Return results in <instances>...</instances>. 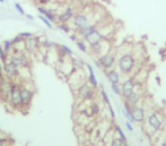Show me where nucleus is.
Instances as JSON below:
<instances>
[{
	"instance_id": "f257e3e1",
	"label": "nucleus",
	"mask_w": 166,
	"mask_h": 146,
	"mask_svg": "<svg viewBox=\"0 0 166 146\" xmlns=\"http://www.w3.org/2000/svg\"><path fill=\"white\" fill-rule=\"evenodd\" d=\"M137 64V58L132 52H121L118 54L116 68L123 76H130L133 74Z\"/></svg>"
},
{
	"instance_id": "f03ea898",
	"label": "nucleus",
	"mask_w": 166,
	"mask_h": 146,
	"mask_svg": "<svg viewBox=\"0 0 166 146\" xmlns=\"http://www.w3.org/2000/svg\"><path fill=\"white\" fill-rule=\"evenodd\" d=\"M146 127L151 134H156L158 131L163 129L164 125H165V118L162 112H158L157 110H151L148 115L146 117Z\"/></svg>"
},
{
	"instance_id": "7ed1b4c3",
	"label": "nucleus",
	"mask_w": 166,
	"mask_h": 146,
	"mask_svg": "<svg viewBox=\"0 0 166 146\" xmlns=\"http://www.w3.org/2000/svg\"><path fill=\"white\" fill-rule=\"evenodd\" d=\"M7 103L11 106L13 110H22V94H20V82L11 81V90H10L9 97Z\"/></svg>"
},
{
	"instance_id": "20e7f679",
	"label": "nucleus",
	"mask_w": 166,
	"mask_h": 146,
	"mask_svg": "<svg viewBox=\"0 0 166 146\" xmlns=\"http://www.w3.org/2000/svg\"><path fill=\"white\" fill-rule=\"evenodd\" d=\"M116 59H118V54L115 51H109V52L104 53L101 57L95 59V65L97 68L103 69L104 72H107L110 69L114 68L116 66Z\"/></svg>"
},
{
	"instance_id": "39448f33",
	"label": "nucleus",
	"mask_w": 166,
	"mask_h": 146,
	"mask_svg": "<svg viewBox=\"0 0 166 146\" xmlns=\"http://www.w3.org/2000/svg\"><path fill=\"white\" fill-rule=\"evenodd\" d=\"M20 94H22V102L23 106L20 111L24 113H27L33 102V99L35 97V90L32 88L29 85H25L23 82H20Z\"/></svg>"
},
{
	"instance_id": "423d86ee",
	"label": "nucleus",
	"mask_w": 166,
	"mask_h": 146,
	"mask_svg": "<svg viewBox=\"0 0 166 146\" xmlns=\"http://www.w3.org/2000/svg\"><path fill=\"white\" fill-rule=\"evenodd\" d=\"M2 72L6 76L7 79L9 81H17L19 82V77H20V69L10 61L9 59L7 61L2 62Z\"/></svg>"
},
{
	"instance_id": "0eeeda50",
	"label": "nucleus",
	"mask_w": 166,
	"mask_h": 146,
	"mask_svg": "<svg viewBox=\"0 0 166 146\" xmlns=\"http://www.w3.org/2000/svg\"><path fill=\"white\" fill-rule=\"evenodd\" d=\"M92 23L91 17L87 12H77L74 16V18L71 19V27L75 28V31L83 28L85 26H87Z\"/></svg>"
},
{
	"instance_id": "6e6552de",
	"label": "nucleus",
	"mask_w": 166,
	"mask_h": 146,
	"mask_svg": "<svg viewBox=\"0 0 166 146\" xmlns=\"http://www.w3.org/2000/svg\"><path fill=\"white\" fill-rule=\"evenodd\" d=\"M8 59L10 61L15 64L19 69H24V68H29L31 66V59H29V56L28 53H26L25 51L18 53V54H10Z\"/></svg>"
},
{
	"instance_id": "1a4fd4ad",
	"label": "nucleus",
	"mask_w": 166,
	"mask_h": 146,
	"mask_svg": "<svg viewBox=\"0 0 166 146\" xmlns=\"http://www.w3.org/2000/svg\"><path fill=\"white\" fill-rule=\"evenodd\" d=\"M109 41H110L109 39H105V40L101 41V42H98V43L88 45V53H89L92 57H96V58H98V57H101L102 54H104V53L109 52L111 48L109 47V45H107V47L105 45Z\"/></svg>"
},
{
	"instance_id": "9d476101",
	"label": "nucleus",
	"mask_w": 166,
	"mask_h": 146,
	"mask_svg": "<svg viewBox=\"0 0 166 146\" xmlns=\"http://www.w3.org/2000/svg\"><path fill=\"white\" fill-rule=\"evenodd\" d=\"M105 39H107V35L104 33L103 28H101V27L95 28L94 31H92L87 36L84 37V40L86 41V43H87L88 45L98 43V42L105 40Z\"/></svg>"
},
{
	"instance_id": "9b49d317",
	"label": "nucleus",
	"mask_w": 166,
	"mask_h": 146,
	"mask_svg": "<svg viewBox=\"0 0 166 146\" xmlns=\"http://www.w3.org/2000/svg\"><path fill=\"white\" fill-rule=\"evenodd\" d=\"M78 95L84 101H89L91 102V101L95 100V97H96V92H95V88H93L89 84L83 83L78 87Z\"/></svg>"
},
{
	"instance_id": "f8f14e48",
	"label": "nucleus",
	"mask_w": 166,
	"mask_h": 146,
	"mask_svg": "<svg viewBox=\"0 0 166 146\" xmlns=\"http://www.w3.org/2000/svg\"><path fill=\"white\" fill-rule=\"evenodd\" d=\"M24 45V51L26 53H36L38 51V48L41 47V39L36 36L29 37V39H25L23 42Z\"/></svg>"
},
{
	"instance_id": "ddd939ff",
	"label": "nucleus",
	"mask_w": 166,
	"mask_h": 146,
	"mask_svg": "<svg viewBox=\"0 0 166 146\" xmlns=\"http://www.w3.org/2000/svg\"><path fill=\"white\" fill-rule=\"evenodd\" d=\"M136 86H137V85H136L135 79L131 77H127L124 81L121 82L120 88H121V97H122V99L124 100L127 97H129V95L135 91Z\"/></svg>"
},
{
	"instance_id": "4468645a",
	"label": "nucleus",
	"mask_w": 166,
	"mask_h": 146,
	"mask_svg": "<svg viewBox=\"0 0 166 146\" xmlns=\"http://www.w3.org/2000/svg\"><path fill=\"white\" fill-rule=\"evenodd\" d=\"M76 12L77 10L74 6H67L60 14H58L56 23H70Z\"/></svg>"
},
{
	"instance_id": "2eb2a0df",
	"label": "nucleus",
	"mask_w": 166,
	"mask_h": 146,
	"mask_svg": "<svg viewBox=\"0 0 166 146\" xmlns=\"http://www.w3.org/2000/svg\"><path fill=\"white\" fill-rule=\"evenodd\" d=\"M132 115H133L135 122H137V124H145L147 115H146V109L142 106L138 104V106H132Z\"/></svg>"
},
{
	"instance_id": "dca6fc26",
	"label": "nucleus",
	"mask_w": 166,
	"mask_h": 146,
	"mask_svg": "<svg viewBox=\"0 0 166 146\" xmlns=\"http://www.w3.org/2000/svg\"><path fill=\"white\" fill-rule=\"evenodd\" d=\"M104 73L106 75L107 81L110 82L111 84H121V82H122V75L120 74V72L118 69L112 68Z\"/></svg>"
},
{
	"instance_id": "f3484780",
	"label": "nucleus",
	"mask_w": 166,
	"mask_h": 146,
	"mask_svg": "<svg viewBox=\"0 0 166 146\" xmlns=\"http://www.w3.org/2000/svg\"><path fill=\"white\" fill-rule=\"evenodd\" d=\"M38 14L40 15H43L44 17H47L51 23H56V17H58V14L53 10L49 9V8H45L43 6H38L36 7Z\"/></svg>"
},
{
	"instance_id": "a211bd4d",
	"label": "nucleus",
	"mask_w": 166,
	"mask_h": 146,
	"mask_svg": "<svg viewBox=\"0 0 166 146\" xmlns=\"http://www.w3.org/2000/svg\"><path fill=\"white\" fill-rule=\"evenodd\" d=\"M10 90H11V81L7 79V81L0 86V99L2 100L3 102H7V101H8Z\"/></svg>"
},
{
	"instance_id": "6ab92c4d",
	"label": "nucleus",
	"mask_w": 166,
	"mask_h": 146,
	"mask_svg": "<svg viewBox=\"0 0 166 146\" xmlns=\"http://www.w3.org/2000/svg\"><path fill=\"white\" fill-rule=\"evenodd\" d=\"M97 27H98V25H97L96 23H91V24L87 25V26H85V27L79 28V30L75 31V33L78 35L80 39H84L85 36H87L92 31H94L95 28H97Z\"/></svg>"
},
{
	"instance_id": "aec40b11",
	"label": "nucleus",
	"mask_w": 166,
	"mask_h": 146,
	"mask_svg": "<svg viewBox=\"0 0 166 146\" xmlns=\"http://www.w3.org/2000/svg\"><path fill=\"white\" fill-rule=\"evenodd\" d=\"M121 111H122V115H124V118L127 119V121L135 124V119H133V115H132V106L124 100H123V109Z\"/></svg>"
},
{
	"instance_id": "412c9836",
	"label": "nucleus",
	"mask_w": 166,
	"mask_h": 146,
	"mask_svg": "<svg viewBox=\"0 0 166 146\" xmlns=\"http://www.w3.org/2000/svg\"><path fill=\"white\" fill-rule=\"evenodd\" d=\"M124 101H127L131 106H138L141 102V93L140 92H137V91H133L129 97H125Z\"/></svg>"
},
{
	"instance_id": "4be33fe9",
	"label": "nucleus",
	"mask_w": 166,
	"mask_h": 146,
	"mask_svg": "<svg viewBox=\"0 0 166 146\" xmlns=\"http://www.w3.org/2000/svg\"><path fill=\"white\" fill-rule=\"evenodd\" d=\"M86 67H87V70L89 73V76H88V84L91 85L93 88H98V81H97L96 76H95V73L93 70V67L89 64H86Z\"/></svg>"
},
{
	"instance_id": "5701e85b",
	"label": "nucleus",
	"mask_w": 166,
	"mask_h": 146,
	"mask_svg": "<svg viewBox=\"0 0 166 146\" xmlns=\"http://www.w3.org/2000/svg\"><path fill=\"white\" fill-rule=\"evenodd\" d=\"M89 112H91L92 117H97V115H100L101 106H100V103L97 102L96 100H93V101H91V104H89Z\"/></svg>"
},
{
	"instance_id": "b1692460",
	"label": "nucleus",
	"mask_w": 166,
	"mask_h": 146,
	"mask_svg": "<svg viewBox=\"0 0 166 146\" xmlns=\"http://www.w3.org/2000/svg\"><path fill=\"white\" fill-rule=\"evenodd\" d=\"M56 45L58 44H56L54 42H52L51 40H49V39H43V40H41V47H43L44 49L47 50H52L54 49V48H56Z\"/></svg>"
},
{
	"instance_id": "393cba45",
	"label": "nucleus",
	"mask_w": 166,
	"mask_h": 146,
	"mask_svg": "<svg viewBox=\"0 0 166 146\" xmlns=\"http://www.w3.org/2000/svg\"><path fill=\"white\" fill-rule=\"evenodd\" d=\"M56 27L59 28L60 31H62L63 33H66V34H69L72 30L71 25L69 23H56Z\"/></svg>"
},
{
	"instance_id": "a878e982",
	"label": "nucleus",
	"mask_w": 166,
	"mask_h": 146,
	"mask_svg": "<svg viewBox=\"0 0 166 146\" xmlns=\"http://www.w3.org/2000/svg\"><path fill=\"white\" fill-rule=\"evenodd\" d=\"M71 64H72V67H75V68H78V69H80V68H83L86 64H85L84 61L82 60V58H79V57H72L71 59Z\"/></svg>"
},
{
	"instance_id": "bb28decb",
	"label": "nucleus",
	"mask_w": 166,
	"mask_h": 146,
	"mask_svg": "<svg viewBox=\"0 0 166 146\" xmlns=\"http://www.w3.org/2000/svg\"><path fill=\"white\" fill-rule=\"evenodd\" d=\"M76 45H77V48H78L82 52L88 53V44L86 43V41H85L84 39H79V40L76 42Z\"/></svg>"
},
{
	"instance_id": "cd10ccee",
	"label": "nucleus",
	"mask_w": 166,
	"mask_h": 146,
	"mask_svg": "<svg viewBox=\"0 0 166 146\" xmlns=\"http://www.w3.org/2000/svg\"><path fill=\"white\" fill-rule=\"evenodd\" d=\"M100 97L101 99H102V102L105 104V106H109V104H111L110 102V97H109V95H107V93L104 91L103 86H100Z\"/></svg>"
},
{
	"instance_id": "c85d7f7f",
	"label": "nucleus",
	"mask_w": 166,
	"mask_h": 146,
	"mask_svg": "<svg viewBox=\"0 0 166 146\" xmlns=\"http://www.w3.org/2000/svg\"><path fill=\"white\" fill-rule=\"evenodd\" d=\"M56 48H58L60 51H62V52L65 53L67 57L74 56V51H72V50L70 49L68 45H65V44H58V45H56Z\"/></svg>"
},
{
	"instance_id": "c756f323",
	"label": "nucleus",
	"mask_w": 166,
	"mask_h": 146,
	"mask_svg": "<svg viewBox=\"0 0 166 146\" xmlns=\"http://www.w3.org/2000/svg\"><path fill=\"white\" fill-rule=\"evenodd\" d=\"M115 133H116V135H118V137H119L120 139L122 140L123 143H128V139H127V136H125V134H124V131L122 130V128L120 127V126H115Z\"/></svg>"
},
{
	"instance_id": "7c9ffc66",
	"label": "nucleus",
	"mask_w": 166,
	"mask_h": 146,
	"mask_svg": "<svg viewBox=\"0 0 166 146\" xmlns=\"http://www.w3.org/2000/svg\"><path fill=\"white\" fill-rule=\"evenodd\" d=\"M2 48L3 50L6 51L8 54H10L11 53V50H13L14 45H13V42H11V40H5L2 42Z\"/></svg>"
},
{
	"instance_id": "2f4dec72",
	"label": "nucleus",
	"mask_w": 166,
	"mask_h": 146,
	"mask_svg": "<svg viewBox=\"0 0 166 146\" xmlns=\"http://www.w3.org/2000/svg\"><path fill=\"white\" fill-rule=\"evenodd\" d=\"M38 18L41 19L42 22H43V24L45 25V26H47V28H50V30H52V28L54 27L53 26V23H51L49 19L47 18V17H44L43 15H38Z\"/></svg>"
},
{
	"instance_id": "473e14b6",
	"label": "nucleus",
	"mask_w": 166,
	"mask_h": 146,
	"mask_svg": "<svg viewBox=\"0 0 166 146\" xmlns=\"http://www.w3.org/2000/svg\"><path fill=\"white\" fill-rule=\"evenodd\" d=\"M8 58H9V54L3 50L2 45H0V60H1L2 62H5L8 60Z\"/></svg>"
},
{
	"instance_id": "72a5a7b5",
	"label": "nucleus",
	"mask_w": 166,
	"mask_h": 146,
	"mask_svg": "<svg viewBox=\"0 0 166 146\" xmlns=\"http://www.w3.org/2000/svg\"><path fill=\"white\" fill-rule=\"evenodd\" d=\"M123 145H124V143L118 136H114L112 138V140H111V146H123Z\"/></svg>"
},
{
	"instance_id": "f704fd0d",
	"label": "nucleus",
	"mask_w": 166,
	"mask_h": 146,
	"mask_svg": "<svg viewBox=\"0 0 166 146\" xmlns=\"http://www.w3.org/2000/svg\"><path fill=\"white\" fill-rule=\"evenodd\" d=\"M11 42H13L14 47H18L19 44H23V42H24V39H23V37H20L19 35H17V36H15L14 39H11Z\"/></svg>"
},
{
	"instance_id": "c9c22d12",
	"label": "nucleus",
	"mask_w": 166,
	"mask_h": 146,
	"mask_svg": "<svg viewBox=\"0 0 166 146\" xmlns=\"http://www.w3.org/2000/svg\"><path fill=\"white\" fill-rule=\"evenodd\" d=\"M111 90L115 95H121V88L119 84H111Z\"/></svg>"
},
{
	"instance_id": "e433bc0d",
	"label": "nucleus",
	"mask_w": 166,
	"mask_h": 146,
	"mask_svg": "<svg viewBox=\"0 0 166 146\" xmlns=\"http://www.w3.org/2000/svg\"><path fill=\"white\" fill-rule=\"evenodd\" d=\"M10 138L6 136H1L0 135V146H8L9 145Z\"/></svg>"
},
{
	"instance_id": "4c0bfd02",
	"label": "nucleus",
	"mask_w": 166,
	"mask_h": 146,
	"mask_svg": "<svg viewBox=\"0 0 166 146\" xmlns=\"http://www.w3.org/2000/svg\"><path fill=\"white\" fill-rule=\"evenodd\" d=\"M18 35H19L20 37H23L24 40H25V39H29V37H33V36H34V34H33L32 32H20V33H19Z\"/></svg>"
},
{
	"instance_id": "58836bf2",
	"label": "nucleus",
	"mask_w": 166,
	"mask_h": 146,
	"mask_svg": "<svg viewBox=\"0 0 166 146\" xmlns=\"http://www.w3.org/2000/svg\"><path fill=\"white\" fill-rule=\"evenodd\" d=\"M15 8H16V10H17V12H18L22 16H25L26 15V12H24V9H23V7L20 6V3L15 2Z\"/></svg>"
},
{
	"instance_id": "ea45409f",
	"label": "nucleus",
	"mask_w": 166,
	"mask_h": 146,
	"mask_svg": "<svg viewBox=\"0 0 166 146\" xmlns=\"http://www.w3.org/2000/svg\"><path fill=\"white\" fill-rule=\"evenodd\" d=\"M107 109H109V113H110L111 119H112V120H114L116 115H115V112H114V109H113V106H111V104H109V106H107Z\"/></svg>"
},
{
	"instance_id": "a19ab883",
	"label": "nucleus",
	"mask_w": 166,
	"mask_h": 146,
	"mask_svg": "<svg viewBox=\"0 0 166 146\" xmlns=\"http://www.w3.org/2000/svg\"><path fill=\"white\" fill-rule=\"evenodd\" d=\"M6 81H7V78H6V76H5V74H3V72L0 70V86H1Z\"/></svg>"
},
{
	"instance_id": "79ce46f5",
	"label": "nucleus",
	"mask_w": 166,
	"mask_h": 146,
	"mask_svg": "<svg viewBox=\"0 0 166 146\" xmlns=\"http://www.w3.org/2000/svg\"><path fill=\"white\" fill-rule=\"evenodd\" d=\"M36 2H38V6H45L50 2V0H36Z\"/></svg>"
},
{
	"instance_id": "37998d69",
	"label": "nucleus",
	"mask_w": 166,
	"mask_h": 146,
	"mask_svg": "<svg viewBox=\"0 0 166 146\" xmlns=\"http://www.w3.org/2000/svg\"><path fill=\"white\" fill-rule=\"evenodd\" d=\"M125 128H127V129H128L130 133H132V131H133V126H132L131 122H129V121L125 122Z\"/></svg>"
},
{
	"instance_id": "c03bdc74",
	"label": "nucleus",
	"mask_w": 166,
	"mask_h": 146,
	"mask_svg": "<svg viewBox=\"0 0 166 146\" xmlns=\"http://www.w3.org/2000/svg\"><path fill=\"white\" fill-rule=\"evenodd\" d=\"M69 36H70V39H71V41H74L75 43H76V42H77V41L79 40V39H80V37H79L78 35L76 34V33H75V34H70Z\"/></svg>"
},
{
	"instance_id": "a18cd8bd",
	"label": "nucleus",
	"mask_w": 166,
	"mask_h": 146,
	"mask_svg": "<svg viewBox=\"0 0 166 146\" xmlns=\"http://www.w3.org/2000/svg\"><path fill=\"white\" fill-rule=\"evenodd\" d=\"M25 17H26V18H27V19H29V21H34V16L29 15V14H26Z\"/></svg>"
},
{
	"instance_id": "49530a36",
	"label": "nucleus",
	"mask_w": 166,
	"mask_h": 146,
	"mask_svg": "<svg viewBox=\"0 0 166 146\" xmlns=\"http://www.w3.org/2000/svg\"><path fill=\"white\" fill-rule=\"evenodd\" d=\"M155 81L157 82V84H158V85H160V78L158 77V76H156V77H155Z\"/></svg>"
},
{
	"instance_id": "de8ad7c7",
	"label": "nucleus",
	"mask_w": 166,
	"mask_h": 146,
	"mask_svg": "<svg viewBox=\"0 0 166 146\" xmlns=\"http://www.w3.org/2000/svg\"><path fill=\"white\" fill-rule=\"evenodd\" d=\"M158 146H166V139L162 140V142H160V144Z\"/></svg>"
},
{
	"instance_id": "09e8293b",
	"label": "nucleus",
	"mask_w": 166,
	"mask_h": 146,
	"mask_svg": "<svg viewBox=\"0 0 166 146\" xmlns=\"http://www.w3.org/2000/svg\"><path fill=\"white\" fill-rule=\"evenodd\" d=\"M0 70H2V62L0 60Z\"/></svg>"
},
{
	"instance_id": "8fccbe9b",
	"label": "nucleus",
	"mask_w": 166,
	"mask_h": 146,
	"mask_svg": "<svg viewBox=\"0 0 166 146\" xmlns=\"http://www.w3.org/2000/svg\"><path fill=\"white\" fill-rule=\"evenodd\" d=\"M123 146H130V145H129V143H124V145Z\"/></svg>"
},
{
	"instance_id": "3c124183",
	"label": "nucleus",
	"mask_w": 166,
	"mask_h": 146,
	"mask_svg": "<svg viewBox=\"0 0 166 146\" xmlns=\"http://www.w3.org/2000/svg\"><path fill=\"white\" fill-rule=\"evenodd\" d=\"M0 2H1V3H3V2H5V0H0Z\"/></svg>"
},
{
	"instance_id": "603ef678",
	"label": "nucleus",
	"mask_w": 166,
	"mask_h": 146,
	"mask_svg": "<svg viewBox=\"0 0 166 146\" xmlns=\"http://www.w3.org/2000/svg\"><path fill=\"white\" fill-rule=\"evenodd\" d=\"M5 1H7V0H5Z\"/></svg>"
}]
</instances>
